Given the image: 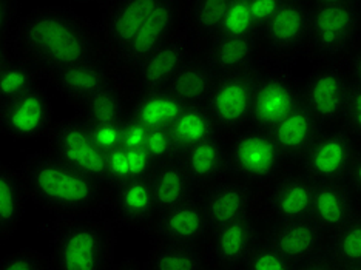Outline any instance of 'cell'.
<instances>
[{"mask_svg":"<svg viewBox=\"0 0 361 270\" xmlns=\"http://www.w3.org/2000/svg\"><path fill=\"white\" fill-rule=\"evenodd\" d=\"M99 22L105 62L119 87L130 71L178 35L180 0H105Z\"/></svg>","mask_w":361,"mask_h":270,"instance_id":"cell-1","label":"cell"},{"mask_svg":"<svg viewBox=\"0 0 361 270\" xmlns=\"http://www.w3.org/2000/svg\"><path fill=\"white\" fill-rule=\"evenodd\" d=\"M11 42L42 79L73 65L105 61L99 23L67 6L30 11L20 19Z\"/></svg>","mask_w":361,"mask_h":270,"instance_id":"cell-2","label":"cell"},{"mask_svg":"<svg viewBox=\"0 0 361 270\" xmlns=\"http://www.w3.org/2000/svg\"><path fill=\"white\" fill-rule=\"evenodd\" d=\"M18 170L28 198L57 219L93 216L109 204V184L68 166L48 150L30 154Z\"/></svg>","mask_w":361,"mask_h":270,"instance_id":"cell-3","label":"cell"},{"mask_svg":"<svg viewBox=\"0 0 361 270\" xmlns=\"http://www.w3.org/2000/svg\"><path fill=\"white\" fill-rule=\"evenodd\" d=\"M116 235L110 221L57 219L53 227V270H111Z\"/></svg>","mask_w":361,"mask_h":270,"instance_id":"cell-4","label":"cell"},{"mask_svg":"<svg viewBox=\"0 0 361 270\" xmlns=\"http://www.w3.org/2000/svg\"><path fill=\"white\" fill-rule=\"evenodd\" d=\"M361 44V2H310V27L305 54L312 62L346 59Z\"/></svg>","mask_w":361,"mask_h":270,"instance_id":"cell-5","label":"cell"},{"mask_svg":"<svg viewBox=\"0 0 361 270\" xmlns=\"http://www.w3.org/2000/svg\"><path fill=\"white\" fill-rule=\"evenodd\" d=\"M302 102V80L289 62L262 56L249 127L270 132Z\"/></svg>","mask_w":361,"mask_h":270,"instance_id":"cell-6","label":"cell"},{"mask_svg":"<svg viewBox=\"0 0 361 270\" xmlns=\"http://www.w3.org/2000/svg\"><path fill=\"white\" fill-rule=\"evenodd\" d=\"M231 178L262 187L290 168L266 130L247 127L228 139Z\"/></svg>","mask_w":361,"mask_h":270,"instance_id":"cell-7","label":"cell"},{"mask_svg":"<svg viewBox=\"0 0 361 270\" xmlns=\"http://www.w3.org/2000/svg\"><path fill=\"white\" fill-rule=\"evenodd\" d=\"M198 54H201V48L179 28L175 37L131 70L118 88L126 101H135L145 93L166 88L180 68Z\"/></svg>","mask_w":361,"mask_h":270,"instance_id":"cell-8","label":"cell"},{"mask_svg":"<svg viewBox=\"0 0 361 270\" xmlns=\"http://www.w3.org/2000/svg\"><path fill=\"white\" fill-rule=\"evenodd\" d=\"M262 57V56H261ZM259 63L255 68L219 78L207 102L221 136L231 139L250 125Z\"/></svg>","mask_w":361,"mask_h":270,"instance_id":"cell-9","label":"cell"},{"mask_svg":"<svg viewBox=\"0 0 361 270\" xmlns=\"http://www.w3.org/2000/svg\"><path fill=\"white\" fill-rule=\"evenodd\" d=\"M350 84L346 59L314 62L302 80V102L329 128L341 119Z\"/></svg>","mask_w":361,"mask_h":270,"instance_id":"cell-10","label":"cell"},{"mask_svg":"<svg viewBox=\"0 0 361 270\" xmlns=\"http://www.w3.org/2000/svg\"><path fill=\"white\" fill-rule=\"evenodd\" d=\"M314 185L300 171H286L272 183L258 187L253 216L267 219L272 224L309 218Z\"/></svg>","mask_w":361,"mask_h":270,"instance_id":"cell-11","label":"cell"},{"mask_svg":"<svg viewBox=\"0 0 361 270\" xmlns=\"http://www.w3.org/2000/svg\"><path fill=\"white\" fill-rule=\"evenodd\" d=\"M47 150L57 159L106 184V153L96 145L87 122L80 118L56 121L47 135Z\"/></svg>","mask_w":361,"mask_h":270,"instance_id":"cell-12","label":"cell"},{"mask_svg":"<svg viewBox=\"0 0 361 270\" xmlns=\"http://www.w3.org/2000/svg\"><path fill=\"white\" fill-rule=\"evenodd\" d=\"M310 27V2L284 0L280 11L262 30L259 42L262 56L290 62L305 54Z\"/></svg>","mask_w":361,"mask_h":270,"instance_id":"cell-13","label":"cell"},{"mask_svg":"<svg viewBox=\"0 0 361 270\" xmlns=\"http://www.w3.org/2000/svg\"><path fill=\"white\" fill-rule=\"evenodd\" d=\"M358 144L343 128L324 130L298 164V171L314 184L346 181Z\"/></svg>","mask_w":361,"mask_h":270,"instance_id":"cell-14","label":"cell"},{"mask_svg":"<svg viewBox=\"0 0 361 270\" xmlns=\"http://www.w3.org/2000/svg\"><path fill=\"white\" fill-rule=\"evenodd\" d=\"M54 122L53 105L42 84L10 102L0 104V130L14 141L47 137Z\"/></svg>","mask_w":361,"mask_h":270,"instance_id":"cell-15","label":"cell"},{"mask_svg":"<svg viewBox=\"0 0 361 270\" xmlns=\"http://www.w3.org/2000/svg\"><path fill=\"white\" fill-rule=\"evenodd\" d=\"M259 240L255 216H247L212 228L206 243L202 244L209 267L241 270Z\"/></svg>","mask_w":361,"mask_h":270,"instance_id":"cell-16","label":"cell"},{"mask_svg":"<svg viewBox=\"0 0 361 270\" xmlns=\"http://www.w3.org/2000/svg\"><path fill=\"white\" fill-rule=\"evenodd\" d=\"M255 196L257 190L250 184L235 178H227L200 192L196 201L212 231L233 221L253 216Z\"/></svg>","mask_w":361,"mask_h":270,"instance_id":"cell-17","label":"cell"},{"mask_svg":"<svg viewBox=\"0 0 361 270\" xmlns=\"http://www.w3.org/2000/svg\"><path fill=\"white\" fill-rule=\"evenodd\" d=\"M114 223L150 233L159 211L149 179H133L110 187L109 204Z\"/></svg>","mask_w":361,"mask_h":270,"instance_id":"cell-18","label":"cell"},{"mask_svg":"<svg viewBox=\"0 0 361 270\" xmlns=\"http://www.w3.org/2000/svg\"><path fill=\"white\" fill-rule=\"evenodd\" d=\"M326 238L327 235L310 218L274 223L262 235V240L297 266L324 252Z\"/></svg>","mask_w":361,"mask_h":270,"instance_id":"cell-19","label":"cell"},{"mask_svg":"<svg viewBox=\"0 0 361 270\" xmlns=\"http://www.w3.org/2000/svg\"><path fill=\"white\" fill-rule=\"evenodd\" d=\"M327 130L312 113L305 102H301L290 114L270 130L275 144L280 149L287 167L293 170L305 158L317 139Z\"/></svg>","mask_w":361,"mask_h":270,"instance_id":"cell-20","label":"cell"},{"mask_svg":"<svg viewBox=\"0 0 361 270\" xmlns=\"http://www.w3.org/2000/svg\"><path fill=\"white\" fill-rule=\"evenodd\" d=\"M209 233V223L196 198L161 211L150 232L153 243L185 245H202Z\"/></svg>","mask_w":361,"mask_h":270,"instance_id":"cell-21","label":"cell"},{"mask_svg":"<svg viewBox=\"0 0 361 270\" xmlns=\"http://www.w3.org/2000/svg\"><path fill=\"white\" fill-rule=\"evenodd\" d=\"M179 161L198 193L209 189L213 184L231 178L228 139L221 135L213 136L180 153Z\"/></svg>","mask_w":361,"mask_h":270,"instance_id":"cell-22","label":"cell"},{"mask_svg":"<svg viewBox=\"0 0 361 270\" xmlns=\"http://www.w3.org/2000/svg\"><path fill=\"white\" fill-rule=\"evenodd\" d=\"M45 82L54 85L71 107L88 99L101 90L114 85L111 71L105 61L85 62L44 76Z\"/></svg>","mask_w":361,"mask_h":270,"instance_id":"cell-23","label":"cell"},{"mask_svg":"<svg viewBox=\"0 0 361 270\" xmlns=\"http://www.w3.org/2000/svg\"><path fill=\"white\" fill-rule=\"evenodd\" d=\"M201 56L219 78L255 68L261 62L262 48L255 37L216 36L204 45Z\"/></svg>","mask_w":361,"mask_h":270,"instance_id":"cell-24","label":"cell"},{"mask_svg":"<svg viewBox=\"0 0 361 270\" xmlns=\"http://www.w3.org/2000/svg\"><path fill=\"white\" fill-rule=\"evenodd\" d=\"M360 201L346 181L319 183L314 185L309 218L326 235L334 233L352 216Z\"/></svg>","mask_w":361,"mask_h":270,"instance_id":"cell-25","label":"cell"},{"mask_svg":"<svg viewBox=\"0 0 361 270\" xmlns=\"http://www.w3.org/2000/svg\"><path fill=\"white\" fill-rule=\"evenodd\" d=\"M149 183L159 214L192 201L198 196V190L195 189L190 178L185 173L179 158L156 164L149 176Z\"/></svg>","mask_w":361,"mask_h":270,"instance_id":"cell-26","label":"cell"},{"mask_svg":"<svg viewBox=\"0 0 361 270\" xmlns=\"http://www.w3.org/2000/svg\"><path fill=\"white\" fill-rule=\"evenodd\" d=\"M36 68L16 50L13 42H0V104L28 93L40 85Z\"/></svg>","mask_w":361,"mask_h":270,"instance_id":"cell-27","label":"cell"},{"mask_svg":"<svg viewBox=\"0 0 361 270\" xmlns=\"http://www.w3.org/2000/svg\"><path fill=\"white\" fill-rule=\"evenodd\" d=\"M219 76L201 54L188 61L166 87L185 105L207 104Z\"/></svg>","mask_w":361,"mask_h":270,"instance_id":"cell-28","label":"cell"},{"mask_svg":"<svg viewBox=\"0 0 361 270\" xmlns=\"http://www.w3.org/2000/svg\"><path fill=\"white\" fill-rule=\"evenodd\" d=\"M227 6L228 2H212V0L183 2L180 30L201 48V51L204 45L218 36Z\"/></svg>","mask_w":361,"mask_h":270,"instance_id":"cell-29","label":"cell"},{"mask_svg":"<svg viewBox=\"0 0 361 270\" xmlns=\"http://www.w3.org/2000/svg\"><path fill=\"white\" fill-rule=\"evenodd\" d=\"M28 193L19 170L0 164V243L11 238L25 214Z\"/></svg>","mask_w":361,"mask_h":270,"instance_id":"cell-30","label":"cell"},{"mask_svg":"<svg viewBox=\"0 0 361 270\" xmlns=\"http://www.w3.org/2000/svg\"><path fill=\"white\" fill-rule=\"evenodd\" d=\"M187 105L167 88L145 93L133 101L130 113L149 130L170 128Z\"/></svg>","mask_w":361,"mask_h":270,"instance_id":"cell-31","label":"cell"},{"mask_svg":"<svg viewBox=\"0 0 361 270\" xmlns=\"http://www.w3.org/2000/svg\"><path fill=\"white\" fill-rule=\"evenodd\" d=\"M176 149L180 153L192 149L193 145L201 144L207 139L221 135L215 119L207 107V104L187 105L184 111L170 127Z\"/></svg>","mask_w":361,"mask_h":270,"instance_id":"cell-32","label":"cell"},{"mask_svg":"<svg viewBox=\"0 0 361 270\" xmlns=\"http://www.w3.org/2000/svg\"><path fill=\"white\" fill-rule=\"evenodd\" d=\"M207 267L202 245L153 243L145 261L147 270H206Z\"/></svg>","mask_w":361,"mask_h":270,"instance_id":"cell-33","label":"cell"},{"mask_svg":"<svg viewBox=\"0 0 361 270\" xmlns=\"http://www.w3.org/2000/svg\"><path fill=\"white\" fill-rule=\"evenodd\" d=\"M324 253L340 269L361 264V202L346 223L327 235Z\"/></svg>","mask_w":361,"mask_h":270,"instance_id":"cell-34","label":"cell"},{"mask_svg":"<svg viewBox=\"0 0 361 270\" xmlns=\"http://www.w3.org/2000/svg\"><path fill=\"white\" fill-rule=\"evenodd\" d=\"M126 97L116 85H110L88 99L76 104L78 118L87 124H109V122H122L127 118Z\"/></svg>","mask_w":361,"mask_h":270,"instance_id":"cell-35","label":"cell"},{"mask_svg":"<svg viewBox=\"0 0 361 270\" xmlns=\"http://www.w3.org/2000/svg\"><path fill=\"white\" fill-rule=\"evenodd\" d=\"M156 164L144 149H121L106 153V184L114 187L133 179H149Z\"/></svg>","mask_w":361,"mask_h":270,"instance_id":"cell-36","label":"cell"},{"mask_svg":"<svg viewBox=\"0 0 361 270\" xmlns=\"http://www.w3.org/2000/svg\"><path fill=\"white\" fill-rule=\"evenodd\" d=\"M218 36L259 39V31L255 20H253L249 2H245V0L228 2Z\"/></svg>","mask_w":361,"mask_h":270,"instance_id":"cell-37","label":"cell"},{"mask_svg":"<svg viewBox=\"0 0 361 270\" xmlns=\"http://www.w3.org/2000/svg\"><path fill=\"white\" fill-rule=\"evenodd\" d=\"M241 270H297V264L287 259L261 236Z\"/></svg>","mask_w":361,"mask_h":270,"instance_id":"cell-38","label":"cell"},{"mask_svg":"<svg viewBox=\"0 0 361 270\" xmlns=\"http://www.w3.org/2000/svg\"><path fill=\"white\" fill-rule=\"evenodd\" d=\"M340 128L361 145V85L354 82L350 84L346 102H344Z\"/></svg>","mask_w":361,"mask_h":270,"instance_id":"cell-39","label":"cell"},{"mask_svg":"<svg viewBox=\"0 0 361 270\" xmlns=\"http://www.w3.org/2000/svg\"><path fill=\"white\" fill-rule=\"evenodd\" d=\"M144 150L149 153V157L154 164L169 162L179 158V152L176 149L173 137H171L170 128L150 130Z\"/></svg>","mask_w":361,"mask_h":270,"instance_id":"cell-40","label":"cell"},{"mask_svg":"<svg viewBox=\"0 0 361 270\" xmlns=\"http://www.w3.org/2000/svg\"><path fill=\"white\" fill-rule=\"evenodd\" d=\"M0 270H53L51 258L35 249H20L0 261Z\"/></svg>","mask_w":361,"mask_h":270,"instance_id":"cell-41","label":"cell"},{"mask_svg":"<svg viewBox=\"0 0 361 270\" xmlns=\"http://www.w3.org/2000/svg\"><path fill=\"white\" fill-rule=\"evenodd\" d=\"M93 141L104 153H110L124 147V133L122 122H109V124H87Z\"/></svg>","mask_w":361,"mask_h":270,"instance_id":"cell-42","label":"cell"},{"mask_svg":"<svg viewBox=\"0 0 361 270\" xmlns=\"http://www.w3.org/2000/svg\"><path fill=\"white\" fill-rule=\"evenodd\" d=\"M122 133H124V147L126 149L139 150L144 149L149 139L150 130L142 122H139L133 114L128 111L127 118L122 121Z\"/></svg>","mask_w":361,"mask_h":270,"instance_id":"cell-43","label":"cell"},{"mask_svg":"<svg viewBox=\"0 0 361 270\" xmlns=\"http://www.w3.org/2000/svg\"><path fill=\"white\" fill-rule=\"evenodd\" d=\"M20 5L14 0L0 2V31H2V42H11L16 30L20 22Z\"/></svg>","mask_w":361,"mask_h":270,"instance_id":"cell-44","label":"cell"},{"mask_svg":"<svg viewBox=\"0 0 361 270\" xmlns=\"http://www.w3.org/2000/svg\"><path fill=\"white\" fill-rule=\"evenodd\" d=\"M284 0H267V2H249L253 20L257 23V28L261 32L267 27V23L275 18V14L280 11Z\"/></svg>","mask_w":361,"mask_h":270,"instance_id":"cell-45","label":"cell"},{"mask_svg":"<svg viewBox=\"0 0 361 270\" xmlns=\"http://www.w3.org/2000/svg\"><path fill=\"white\" fill-rule=\"evenodd\" d=\"M346 183L350 187V190L357 196V200L361 202V145L358 147L354 161L350 164Z\"/></svg>","mask_w":361,"mask_h":270,"instance_id":"cell-46","label":"cell"},{"mask_svg":"<svg viewBox=\"0 0 361 270\" xmlns=\"http://www.w3.org/2000/svg\"><path fill=\"white\" fill-rule=\"evenodd\" d=\"M297 270H341V269L336 266L324 252H322V253H318V255H315L314 258H310V259L305 261V263L298 264Z\"/></svg>","mask_w":361,"mask_h":270,"instance_id":"cell-47","label":"cell"},{"mask_svg":"<svg viewBox=\"0 0 361 270\" xmlns=\"http://www.w3.org/2000/svg\"><path fill=\"white\" fill-rule=\"evenodd\" d=\"M346 65L350 80L354 82V84L361 85V44L355 47L346 57Z\"/></svg>","mask_w":361,"mask_h":270,"instance_id":"cell-48","label":"cell"},{"mask_svg":"<svg viewBox=\"0 0 361 270\" xmlns=\"http://www.w3.org/2000/svg\"><path fill=\"white\" fill-rule=\"evenodd\" d=\"M111 270H147V269H145V264H142L141 261H137L135 258H127L124 261H121V263L114 264Z\"/></svg>","mask_w":361,"mask_h":270,"instance_id":"cell-49","label":"cell"},{"mask_svg":"<svg viewBox=\"0 0 361 270\" xmlns=\"http://www.w3.org/2000/svg\"><path fill=\"white\" fill-rule=\"evenodd\" d=\"M341 270H361V264H355V266H349V267H344Z\"/></svg>","mask_w":361,"mask_h":270,"instance_id":"cell-50","label":"cell"},{"mask_svg":"<svg viewBox=\"0 0 361 270\" xmlns=\"http://www.w3.org/2000/svg\"><path fill=\"white\" fill-rule=\"evenodd\" d=\"M206 270H240V269H226V267H207Z\"/></svg>","mask_w":361,"mask_h":270,"instance_id":"cell-51","label":"cell"}]
</instances>
